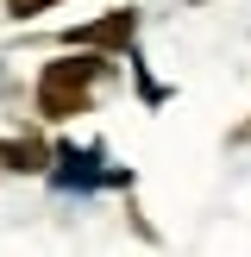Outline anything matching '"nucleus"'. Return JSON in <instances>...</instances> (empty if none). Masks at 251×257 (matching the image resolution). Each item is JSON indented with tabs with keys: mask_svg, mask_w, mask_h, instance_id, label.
<instances>
[{
	"mask_svg": "<svg viewBox=\"0 0 251 257\" xmlns=\"http://www.w3.org/2000/svg\"><path fill=\"white\" fill-rule=\"evenodd\" d=\"M94 69L100 63H44V75H38V113L44 119H75V113H88V88H94Z\"/></svg>",
	"mask_w": 251,
	"mask_h": 257,
	"instance_id": "obj_1",
	"label": "nucleus"
},
{
	"mask_svg": "<svg viewBox=\"0 0 251 257\" xmlns=\"http://www.w3.org/2000/svg\"><path fill=\"white\" fill-rule=\"evenodd\" d=\"M132 32H138V19H132V13H113V19H100V25H82V32H69V44L119 50V44H132Z\"/></svg>",
	"mask_w": 251,
	"mask_h": 257,
	"instance_id": "obj_2",
	"label": "nucleus"
},
{
	"mask_svg": "<svg viewBox=\"0 0 251 257\" xmlns=\"http://www.w3.org/2000/svg\"><path fill=\"white\" fill-rule=\"evenodd\" d=\"M0 163H7V170H44V145H38V138H0Z\"/></svg>",
	"mask_w": 251,
	"mask_h": 257,
	"instance_id": "obj_3",
	"label": "nucleus"
},
{
	"mask_svg": "<svg viewBox=\"0 0 251 257\" xmlns=\"http://www.w3.org/2000/svg\"><path fill=\"white\" fill-rule=\"evenodd\" d=\"M50 7V0H7V13H13V19H25V13H44Z\"/></svg>",
	"mask_w": 251,
	"mask_h": 257,
	"instance_id": "obj_4",
	"label": "nucleus"
},
{
	"mask_svg": "<svg viewBox=\"0 0 251 257\" xmlns=\"http://www.w3.org/2000/svg\"><path fill=\"white\" fill-rule=\"evenodd\" d=\"M238 138H251V119H245V125H238Z\"/></svg>",
	"mask_w": 251,
	"mask_h": 257,
	"instance_id": "obj_5",
	"label": "nucleus"
}]
</instances>
